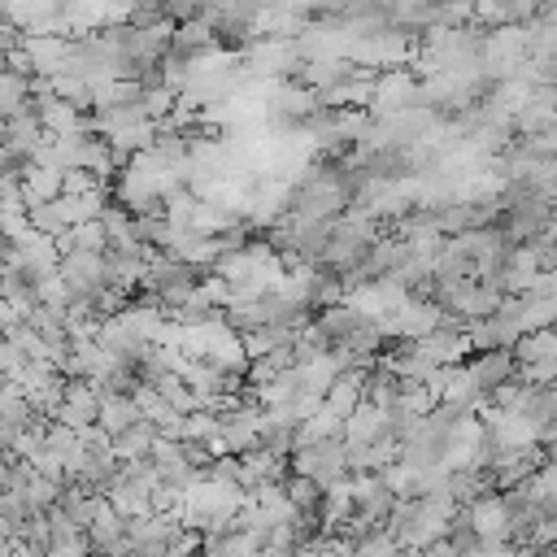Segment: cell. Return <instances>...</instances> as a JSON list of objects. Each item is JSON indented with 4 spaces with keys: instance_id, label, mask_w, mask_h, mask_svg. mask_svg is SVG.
Instances as JSON below:
<instances>
[{
    "instance_id": "2",
    "label": "cell",
    "mask_w": 557,
    "mask_h": 557,
    "mask_svg": "<svg viewBox=\"0 0 557 557\" xmlns=\"http://www.w3.org/2000/svg\"><path fill=\"white\" fill-rule=\"evenodd\" d=\"M466 518H470V527H474V535H479V540H500V544H505L509 509H505L500 492H487L483 500H474V505L466 509Z\"/></svg>"
},
{
    "instance_id": "7",
    "label": "cell",
    "mask_w": 557,
    "mask_h": 557,
    "mask_svg": "<svg viewBox=\"0 0 557 557\" xmlns=\"http://www.w3.org/2000/svg\"><path fill=\"white\" fill-rule=\"evenodd\" d=\"M352 557H405V548H400L387 531H374L370 540H361V544L352 548Z\"/></svg>"
},
{
    "instance_id": "6",
    "label": "cell",
    "mask_w": 557,
    "mask_h": 557,
    "mask_svg": "<svg viewBox=\"0 0 557 557\" xmlns=\"http://www.w3.org/2000/svg\"><path fill=\"white\" fill-rule=\"evenodd\" d=\"M283 487H287V500H292L300 513H318V509H322V496H326V492H322L313 479H305V474H292Z\"/></svg>"
},
{
    "instance_id": "5",
    "label": "cell",
    "mask_w": 557,
    "mask_h": 557,
    "mask_svg": "<svg viewBox=\"0 0 557 557\" xmlns=\"http://www.w3.org/2000/svg\"><path fill=\"white\" fill-rule=\"evenodd\" d=\"M157 440H161V431H157V422H135L126 435H117L113 440V453L122 457V461H139V457H152V448H157Z\"/></svg>"
},
{
    "instance_id": "4",
    "label": "cell",
    "mask_w": 557,
    "mask_h": 557,
    "mask_svg": "<svg viewBox=\"0 0 557 557\" xmlns=\"http://www.w3.org/2000/svg\"><path fill=\"white\" fill-rule=\"evenodd\" d=\"M135 422H144V413H139V405H135V396H104V405H100V426L117 440V435H126Z\"/></svg>"
},
{
    "instance_id": "1",
    "label": "cell",
    "mask_w": 557,
    "mask_h": 557,
    "mask_svg": "<svg viewBox=\"0 0 557 557\" xmlns=\"http://www.w3.org/2000/svg\"><path fill=\"white\" fill-rule=\"evenodd\" d=\"M466 370H470V379L492 396L496 387H505V383H513V374L522 370L518 366V357H513V348H492V352H474L470 361H466Z\"/></svg>"
},
{
    "instance_id": "3",
    "label": "cell",
    "mask_w": 557,
    "mask_h": 557,
    "mask_svg": "<svg viewBox=\"0 0 557 557\" xmlns=\"http://www.w3.org/2000/svg\"><path fill=\"white\" fill-rule=\"evenodd\" d=\"M22 196H26V205H30V209H35V205H52V200H61V196H65V174H61V170L30 165V170H26V178H22Z\"/></svg>"
}]
</instances>
